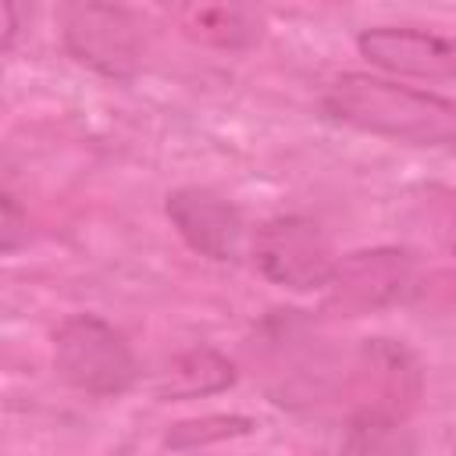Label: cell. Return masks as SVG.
I'll list each match as a JSON object with an SVG mask.
<instances>
[{
	"label": "cell",
	"instance_id": "cell-5",
	"mask_svg": "<svg viewBox=\"0 0 456 456\" xmlns=\"http://www.w3.org/2000/svg\"><path fill=\"white\" fill-rule=\"evenodd\" d=\"M253 264L256 271L292 292L324 289L335 274V249L328 232L303 214L267 217L253 235Z\"/></svg>",
	"mask_w": 456,
	"mask_h": 456
},
{
	"label": "cell",
	"instance_id": "cell-4",
	"mask_svg": "<svg viewBox=\"0 0 456 456\" xmlns=\"http://www.w3.org/2000/svg\"><path fill=\"white\" fill-rule=\"evenodd\" d=\"M324 310L335 317H367L406 303L417 292V264L410 249L370 246L338 256L331 281L324 285Z\"/></svg>",
	"mask_w": 456,
	"mask_h": 456
},
{
	"label": "cell",
	"instance_id": "cell-9",
	"mask_svg": "<svg viewBox=\"0 0 456 456\" xmlns=\"http://www.w3.org/2000/svg\"><path fill=\"white\" fill-rule=\"evenodd\" d=\"M232 385H235V363L214 346H196V349L178 353L164 370H157V378L150 381V392L167 403V399L217 395Z\"/></svg>",
	"mask_w": 456,
	"mask_h": 456
},
{
	"label": "cell",
	"instance_id": "cell-8",
	"mask_svg": "<svg viewBox=\"0 0 456 456\" xmlns=\"http://www.w3.org/2000/svg\"><path fill=\"white\" fill-rule=\"evenodd\" d=\"M356 50L363 61L388 75L445 82L456 78V39L413 25H370L356 32Z\"/></svg>",
	"mask_w": 456,
	"mask_h": 456
},
{
	"label": "cell",
	"instance_id": "cell-2",
	"mask_svg": "<svg viewBox=\"0 0 456 456\" xmlns=\"http://www.w3.org/2000/svg\"><path fill=\"white\" fill-rule=\"evenodd\" d=\"M53 370L75 392L96 399L125 395L139 381L128 338L100 314H71L53 328Z\"/></svg>",
	"mask_w": 456,
	"mask_h": 456
},
{
	"label": "cell",
	"instance_id": "cell-13",
	"mask_svg": "<svg viewBox=\"0 0 456 456\" xmlns=\"http://www.w3.org/2000/svg\"><path fill=\"white\" fill-rule=\"evenodd\" d=\"M417 207V224L456 256V189L445 185H424L420 200H413Z\"/></svg>",
	"mask_w": 456,
	"mask_h": 456
},
{
	"label": "cell",
	"instance_id": "cell-11",
	"mask_svg": "<svg viewBox=\"0 0 456 456\" xmlns=\"http://www.w3.org/2000/svg\"><path fill=\"white\" fill-rule=\"evenodd\" d=\"M342 456H413L406 420L381 413H353L342 438Z\"/></svg>",
	"mask_w": 456,
	"mask_h": 456
},
{
	"label": "cell",
	"instance_id": "cell-10",
	"mask_svg": "<svg viewBox=\"0 0 456 456\" xmlns=\"http://www.w3.org/2000/svg\"><path fill=\"white\" fill-rule=\"evenodd\" d=\"M182 28L185 36L210 43V46H224V50H246L260 39L264 25L260 14L239 4H210V7H189L182 14Z\"/></svg>",
	"mask_w": 456,
	"mask_h": 456
},
{
	"label": "cell",
	"instance_id": "cell-12",
	"mask_svg": "<svg viewBox=\"0 0 456 456\" xmlns=\"http://www.w3.org/2000/svg\"><path fill=\"white\" fill-rule=\"evenodd\" d=\"M256 428L253 417H242V413H207V417H196V420H178L164 445L167 449H196V445H210V442H224V438H239V435H249Z\"/></svg>",
	"mask_w": 456,
	"mask_h": 456
},
{
	"label": "cell",
	"instance_id": "cell-6",
	"mask_svg": "<svg viewBox=\"0 0 456 456\" xmlns=\"http://www.w3.org/2000/svg\"><path fill=\"white\" fill-rule=\"evenodd\" d=\"M164 214L192 253L214 264H235L242 256L246 221L228 196L207 185H182L164 196Z\"/></svg>",
	"mask_w": 456,
	"mask_h": 456
},
{
	"label": "cell",
	"instance_id": "cell-14",
	"mask_svg": "<svg viewBox=\"0 0 456 456\" xmlns=\"http://www.w3.org/2000/svg\"><path fill=\"white\" fill-rule=\"evenodd\" d=\"M21 242H28V217L18 207V196L11 189H4L0 196V249L11 256Z\"/></svg>",
	"mask_w": 456,
	"mask_h": 456
},
{
	"label": "cell",
	"instance_id": "cell-3",
	"mask_svg": "<svg viewBox=\"0 0 456 456\" xmlns=\"http://www.w3.org/2000/svg\"><path fill=\"white\" fill-rule=\"evenodd\" d=\"M64 53L110 82H132L142 64V32L121 4H64L57 14Z\"/></svg>",
	"mask_w": 456,
	"mask_h": 456
},
{
	"label": "cell",
	"instance_id": "cell-15",
	"mask_svg": "<svg viewBox=\"0 0 456 456\" xmlns=\"http://www.w3.org/2000/svg\"><path fill=\"white\" fill-rule=\"evenodd\" d=\"M18 18H21V7H18V4H7V7H4V50H7V53H11L14 36H18Z\"/></svg>",
	"mask_w": 456,
	"mask_h": 456
},
{
	"label": "cell",
	"instance_id": "cell-1",
	"mask_svg": "<svg viewBox=\"0 0 456 456\" xmlns=\"http://www.w3.org/2000/svg\"><path fill=\"white\" fill-rule=\"evenodd\" d=\"M317 103L335 125L420 150L456 153V100L431 89H417L385 75L342 71L321 89Z\"/></svg>",
	"mask_w": 456,
	"mask_h": 456
},
{
	"label": "cell",
	"instance_id": "cell-7",
	"mask_svg": "<svg viewBox=\"0 0 456 456\" xmlns=\"http://www.w3.org/2000/svg\"><path fill=\"white\" fill-rule=\"evenodd\" d=\"M353 392V413H381L406 420L420 399V363L406 346L392 338H367L356 353Z\"/></svg>",
	"mask_w": 456,
	"mask_h": 456
}]
</instances>
